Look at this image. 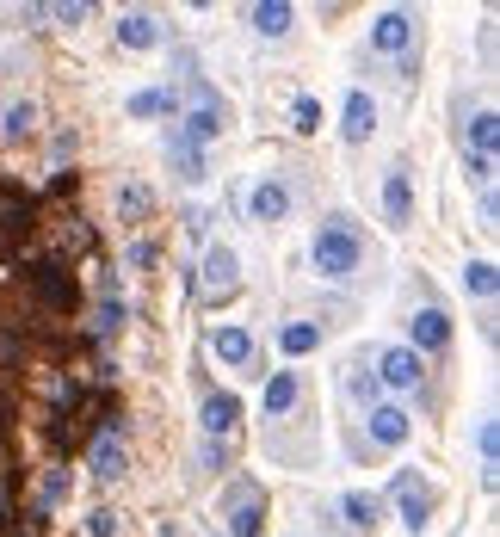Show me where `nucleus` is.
Returning <instances> with one entry per match:
<instances>
[{"mask_svg":"<svg viewBox=\"0 0 500 537\" xmlns=\"http://www.w3.org/2000/svg\"><path fill=\"white\" fill-rule=\"evenodd\" d=\"M25 303L44 328H62V321L81 315V284H75V266L62 254H38L25 266Z\"/></svg>","mask_w":500,"mask_h":537,"instance_id":"obj_1","label":"nucleus"},{"mask_svg":"<svg viewBox=\"0 0 500 537\" xmlns=\"http://www.w3.org/2000/svg\"><path fill=\"white\" fill-rule=\"evenodd\" d=\"M359 260H365V229L352 223L346 210L315 229V272L321 278H352V272H359Z\"/></svg>","mask_w":500,"mask_h":537,"instance_id":"obj_2","label":"nucleus"},{"mask_svg":"<svg viewBox=\"0 0 500 537\" xmlns=\"http://www.w3.org/2000/svg\"><path fill=\"white\" fill-rule=\"evenodd\" d=\"M186 93H192V105H186V124H180V136H192L198 149H204V142H217V136H223V124H229V105L217 99V87H210V81H192Z\"/></svg>","mask_w":500,"mask_h":537,"instance_id":"obj_3","label":"nucleus"},{"mask_svg":"<svg viewBox=\"0 0 500 537\" xmlns=\"http://www.w3.org/2000/svg\"><path fill=\"white\" fill-rule=\"evenodd\" d=\"M223 519H229V537H260V525H266V494H260V482H229Z\"/></svg>","mask_w":500,"mask_h":537,"instance_id":"obj_4","label":"nucleus"},{"mask_svg":"<svg viewBox=\"0 0 500 537\" xmlns=\"http://www.w3.org/2000/svg\"><path fill=\"white\" fill-rule=\"evenodd\" d=\"M198 291L210 297V303H223V297H235L241 291V266H235V254H229V247H210V254H204V266H198Z\"/></svg>","mask_w":500,"mask_h":537,"instance_id":"obj_5","label":"nucleus"},{"mask_svg":"<svg viewBox=\"0 0 500 537\" xmlns=\"http://www.w3.org/2000/svg\"><path fill=\"white\" fill-rule=\"evenodd\" d=\"M87 463H93V476H99V482H118V476L130 470V451H124V420H118V426H105V433L87 445Z\"/></svg>","mask_w":500,"mask_h":537,"instance_id":"obj_6","label":"nucleus"},{"mask_svg":"<svg viewBox=\"0 0 500 537\" xmlns=\"http://www.w3.org/2000/svg\"><path fill=\"white\" fill-rule=\"evenodd\" d=\"M396 500H402V519H408V531H426V525H433V507H439V494L426 488L414 470H402V476H396Z\"/></svg>","mask_w":500,"mask_h":537,"instance_id":"obj_7","label":"nucleus"},{"mask_svg":"<svg viewBox=\"0 0 500 537\" xmlns=\"http://www.w3.org/2000/svg\"><path fill=\"white\" fill-rule=\"evenodd\" d=\"M371 50H383V56H408V50H414V19H408L402 7L377 13V25H371Z\"/></svg>","mask_w":500,"mask_h":537,"instance_id":"obj_8","label":"nucleus"},{"mask_svg":"<svg viewBox=\"0 0 500 537\" xmlns=\"http://www.w3.org/2000/svg\"><path fill=\"white\" fill-rule=\"evenodd\" d=\"M408 352L420 358V352H445L451 346V315L445 309H414V321H408Z\"/></svg>","mask_w":500,"mask_h":537,"instance_id":"obj_9","label":"nucleus"},{"mask_svg":"<svg viewBox=\"0 0 500 537\" xmlns=\"http://www.w3.org/2000/svg\"><path fill=\"white\" fill-rule=\"evenodd\" d=\"M383 217H389V229H408L414 223V186H408V167L402 161L383 173Z\"/></svg>","mask_w":500,"mask_h":537,"instance_id":"obj_10","label":"nucleus"},{"mask_svg":"<svg viewBox=\"0 0 500 537\" xmlns=\"http://www.w3.org/2000/svg\"><path fill=\"white\" fill-rule=\"evenodd\" d=\"M371 130H377V99L365 87H352L346 93V112H340V136L359 149V142H371Z\"/></svg>","mask_w":500,"mask_h":537,"instance_id":"obj_11","label":"nucleus"},{"mask_svg":"<svg viewBox=\"0 0 500 537\" xmlns=\"http://www.w3.org/2000/svg\"><path fill=\"white\" fill-rule=\"evenodd\" d=\"M420 358L408 352V346H383L377 352V383H389V389H420Z\"/></svg>","mask_w":500,"mask_h":537,"instance_id":"obj_12","label":"nucleus"},{"mask_svg":"<svg viewBox=\"0 0 500 537\" xmlns=\"http://www.w3.org/2000/svg\"><path fill=\"white\" fill-rule=\"evenodd\" d=\"M365 433H371V445H383V451H396V445H408V414L402 408H389V402H377L371 414H365Z\"/></svg>","mask_w":500,"mask_h":537,"instance_id":"obj_13","label":"nucleus"},{"mask_svg":"<svg viewBox=\"0 0 500 537\" xmlns=\"http://www.w3.org/2000/svg\"><path fill=\"white\" fill-rule=\"evenodd\" d=\"M247 210H254V223H284L291 217V186H284V179H260Z\"/></svg>","mask_w":500,"mask_h":537,"instance_id":"obj_14","label":"nucleus"},{"mask_svg":"<svg viewBox=\"0 0 500 537\" xmlns=\"http://www.w3.org/2000/svg\"><path fill=\"white\" fill-rule=\"evenodd\" d=\"M235 420H241V396H229V389H217V396H204V433L217 439V445L235 433Z\"/></svg>","mask_w":500,"mask_h":537,"instance_id":"obj_15","label":"nucleus"},{"mask_svg":"<svg viewBox=\"0 0 500 537\" xmlns=\"http://www.w3.org/2000/svg\"><path fill=\"white\" fill-rule=\"evenodd\" d=\"M124 328V303H118V284L105 278V291H99V303H93V315H87V334L93 340H112Z\"/></svg>","mask_w":500,"mask_h":537,"instance_id":"obj_16","label":"nucleus"},{"mask_svg":"<svg viewBox=\"0 0 500 537\" xmlns=\"http://www.w3.org/2000/svg\"><path fill=\"white\" fill-rule=\"evenodd\" d=\"M167 161H173V173H180V179H192V186H198V179L210 173V167H204V149H198L192 136H180V130L167 136Z\"/></svg>","mask_w":500,"mask_h":537,"instance_id":"obj_17","label":"nucleus"},{"mask_svg":"<svg viewBox=\"0 0 500 537\" xmlns=\"http://www.w3.org/2000/svg\"><path fill=\"white\" fill-rule=\"evenodd\" d=\"M297 396H303L297 371H272V377H266V420H284V414L297 408Z\"/></svg>","mask_w":500,"mask_h":537,"instance_id":"obj_18","label":"nucleus"},{"mask_svg":"<svg viewBox=\"0 0 500 537\" xmlns=\"http://www.w3.org/2000/svg\"><path fill=\"white\" fill-rule=\"evenodd\" d=\"M31 130H38V105H31V99H19V105H7V112H0V142H7V149L31 142Z\"/></svg>","mask_w":500,"mask_h":537,"instance_id":"obj_19","label":"nucleus"},{"mask_svg":"<svg viewBox=\"0 0 500 537\" xmlns=\"http://www.w3.org/2000/svg\"><path fill=\"white\" fill-rule=\"evenodd\" d=\"M118 44H124V50H155V44H161V25H155L149 13H124V19H118Z\"/></svg>","mask_w":500,"mask_h":537,"instance_id":"obj_20","label":"nucleus"},{"mask_svg":"<svg viewBox=\"0 0 500 537\" xmlns=\"http://www.w3.org/2000/svg\"><path fill=\"white\" fill-rule=\"evenodd\" d=\"M173 105H180V99H173V87H142V93L124 99V112H130V118H167Z\"/></svg>","mask_w":500,"mask_h":537,"instance_id":"obj_21","label":"nucleus"},{"mask_svg":"<svg viewBox=\"0 0 500 537\" xmlns=\"http://www.w3.org/2000/svg\"><path fill=\"white\" fill-rule=\"evenodd\" d=\"M340 513H346V525H359V531H371V525L383 519V500H377V494H365V488H352V494L340 500Z\"/></svg>","mask_w":500,"mask_h":537,"instance_id":"obj_22","label":"nucleus"},{"mask_svg":"<svg viewBox=\"0 0 500 537\" xmlns=\"http://www.w3.org/2000/svg\"><path fill=\"white\" fill-rule=\"evenodd\" d=\"M210 346H217L223 365H247V358H254V340H247V328H217V334H210Z\"/></svg>","mask_w":500,"mask_h":537,"instance_id":"obj_23","label":"nucleus"},{"mask_svg":"<svg viewBox=\"0 0 500 537\" xmlns=\"http://www.w3.org/2000/svg\"><path fill=\"white\" fill-rule=\"evenodd\" d=\"M291 7H284V0H260V7H254V31H260V38H284V31H291Z\"/></svg>","mask_w":500,"mask_h":537,"instance_id":"obj_24","label":"nucleus"},{"mask_svg":"<svg viewBox=\"0 0 500 537\" xmlns=\"http://www.w3.org/2000/svg\"><path fill=\"white\" fill-rule=\"evenodd\" d=\"M315 346H321V328H315V321H291V328H278V352L303 358V352H315Z\"/></svg>","mask_w":500,"mask_h":537,"instance_id":"obj_25","label":"nucleus"},{"mask_svg":"<svg viewBox=\"0 0 500 537\" xmlns=\"http://www.w3.org/2000/svg\"><path fill=\"white\" fill-rule=\"evenodd\" d=\"M291 130H297V136H315V130H321V99H315V93H297V99H291Z\"/></svg>","mask_w":500,"mask_h":537,"instance_id":"obj_26","label":"nucleus"},{"mask_svg":"<svg viewBox=\"0 0 500 537\" xmlns=\"http://www.w3.org/2000/svg\"><path fill=\"white\" fill-rule=\"evenodd\" d=\"M377 389H383V383H377V371H365V365H352V371H346V396H352V402L377 408Z\"/></svg>","mask_w":500,"mask_h":537,"instance_id":"obj_27","label":"nucleus"},{"mask_svg":"<svg viewBox=\"0 0 500 537\" xmlns=\"http://www.w3.org/2000/svg\"><path fill=\"white\" fill-rule=\"evenodd\" d=\"M149 210H155L149 186H124V192H118V217H124V223H142V217H149Z\"/></svg>","mask_w":500,"mask_h":537,"instance_id":"obj_28","label":"nucleus"},{"mask_svg":"<svg viewBox=\"0 0 500 537\" xmlns=\"http://www.w3.org/2000/svg\"><path fill=\"white\" fill-rule=\"evenodd\" d=\"M494 266L488 260H470V266H463V291H470V297H494Z\"/></svg>","mask_w":500,"mask_h":537,"instance_id":"obj_29","label":"nucleus"},{"mask_svg":"<svg viewBox=\"0 0 500 537\" xmlns=\"http://www.w3.org/2000/svg\"><path fill=\"white\" fill-rule=\"evenodd\" d=\"M470 142H476L470 155H494V142H500V118H494V112H476V124H470Z\"/></svg>","mask_w":500,"mask_h":537,"instance_id":"obj_30","label":"nucleus"},{"mask_svg":"<svg viewBox=\"0 0 500 537\" xmlns=\"http://www.w3.org/2000/svg\"><path fill=\"white\" fill-rule=\"evenodd\" d=\"M62 494H68V470H62V463H56V470H50V476L38 482V519H44L50 507H56V500H62Z\"/></svg>","mask_w":500,"mask_h":537,"instance_id":"obj_31","label":"nucleus"},{"mask_svg":"<svg viewBox=\"0 0 500 537\" xmlns=\"http://www.w3.org/2000/svg\"><path fill=\"white\" fill-rule=\"evenodd\" d=\"M476 451H482L488 482H494V457H500V426H494V420H482V426H476Z\"/></svg>","mask_w":500,"mask_h":537,"instance_id":"obj_32","label":"nucleus"},{"mask_svg":"<svg viewBox=\"0 0 500 537\" xmlns=\"http://www.w3.org/2000/svg\"><path fill=\"white\" fill-rule=\"evenodd\" d=\"M87 531H93V537H118V513H112V507H99V513L87 519Z\"/></svg>","mask_w":500,"mask_h":537,"instance_id":"obj_33","label":"nucleus"},{"mask_svg":"<svg viewBox=\"0 0 500 537\" xmlns=\"http://www.w3.org/2000/svg\"><path fill=\"white\" fill-rule=\"evenodd\" d=\"M470 179L476 186H494V155H470Z\"/></svg>","mask_w":500,"mask_h":537,"instance_id":"obj_34","label":"nucleus"},{"mask_svg":"<svg viewBox=\"0 0 500 537\" xmlns=\"http://www.w3.org/2000/svg\"><path fill=\"white\" fill-rule=\"evenodd\" d=\"M50 13H56V19H62V25H81V19H87V13H93V7H87V0H75V7H50Z\"/></svg>","mask_w":500,"mask_h":537,"instance_id":"obj_35","label":"nucleus"},{"mask_svg":"<svg viewBox=\"0 0 500 537\" xmlns=\"http://www.w3.org/2000/svg\"><path fill=\"white\" fill-rule=\"evenodd\" d=\"M130 266H155V241H130Z\"/></svg>","mask_w":500,"mask_h":537,"instance_id":"obj_36","label":"nucleus"},{"mask_svg":"<svg viewBox=\"0 0 500 537\" xmlns=\"http://www.w3.org/2000/svg\"><path fill=\"white\" fill-rule=\"evenodd\" d=\"M223 463H229V451H223L217 439H210V445H204V470H223Z\"/></svg>","mask_w":500,"mask_h":537,"instance_id":"obj_37","label":"nucleus"},{"mask_svg":"<svg viewBox=\"0 0 500 537\" xmlns=\"http://www.w3.org/2000/svg\"><path fill=\"white\" fill-rule=\"evenodd\" d=\"M494 217H500V198H494V192H482V229H494Z\"/></svg>","mask_w":500,"mask_h":537,"instance_id":"obj_38","label":"nucleus"}]
</instances>
